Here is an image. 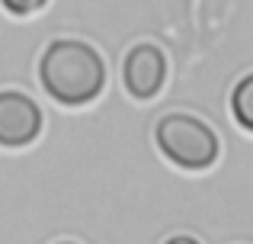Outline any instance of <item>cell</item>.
Returning <instances> with one entry per match:
<instances>
[{"label":"cell","instance_id":"6","mask_svg":"<svg viewBox=\"0 0 253 244\" xmlns=\"http://www.w3.org/2000/svg\"><path fill=\"white\" fill-rule=\"evenodd\" d=\"M3 3L6 13H13V16H32V13H39L48 0H0Z\"/></svg>","mask_w":253,"mask_h":244},{"label":"cell","instance_id":"8","mask_svg":"<svg viewBox=\"0 0 253 244\" xmlns=\"http://www.w3.org/2000/svg\"><path fill=\"white\" fill-rule=\"evenodd\" d=\"M61 244H74V241H61Z\"/></svg>","mask_w":253,"mask_h":244},{"label":"cell","instance_id":"3","mask_svg":"<svg viewBox=\"0 0 253 244\" xmlns=\"http://www.w3.org/2000/svg\"><path fill=\"white\" fill-rule=\"evenodd\" d=\"M122 84L135 100H154L167 84V55L154 42H138L122 61Z\"/></svg>","mask_w":253,"mask_h":244},{"label":"cell","instance_id":"2","mask_svg":"<svg viewBox=\"0 0 253 244\" xmlns=\"http://www.w3.org/2000/svg\"><path fill=\"white\" fill-rule=\"evenodd\" d=\"M154 142L161 154L183 170H209L221 151L215 129L189 113H167L154 129Z\"/></svg>","mask_w":253,"mask_h":244},{"label":"cell","instance_id":"5","mask_svg":"<svg viewBox=\"0 0 253 244\" xmlns=\"http://www.w3.org/2000/svg\"><path fill=\"white\" fill-rule=\"evenodd\" d=\"M231 113H234V119H237L241 129L253 132V74L237 81L234 94H231Z\"/></svg>","mask_w":253,"mask_h":244},{"label":"cell","instance_id":"4","mask_svg":"<svg viewBox=\"0 0 253 244\" xmlns=\"http://www.w3.org/2000/svg\"><path fill=\"white\" fill-rule=\"evenodd\" d=\"M42 109L19 90L0 94V148H26L42 135Z\"/></svg>","mask_w":253,"mask_h":244},{"label":"cell","instance_id":"1","mask_svg":"<svg viewBox=\"0 0 253 244\" xmlns=\"http://www.w3.org/2000/svg\"><path fill=\"white\" fill-rule=\"evenodd\" d=\"M39 81L51 100L64 106H84L106 87L103 55L81 39H55L39 58Z\"/></svg>","mask_w":253,"mask_h":244},{"label":"cell","instance_id":"7","mask_svg":"<svg viewBox=\"0 0 253 244\" xmlns=\"http://www.w3.org/2000/svg\"><path fill=\"white\" fill-rule=\"evenodd\" d=\"M167 244H199L196 238H189V235H176V238H170Z\"/></svg>","mask_w":253,"mask_h":244}]
</instances>
